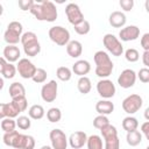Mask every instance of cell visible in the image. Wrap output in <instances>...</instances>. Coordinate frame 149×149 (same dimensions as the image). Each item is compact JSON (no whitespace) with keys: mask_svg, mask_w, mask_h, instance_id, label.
Returning <instances> with one entry per match:
<instances>
[{"mask_svg":"<svg viewBox=\"0 0 149 149\" xmlns=\"http://www.w3.org/2000/svg\"><path fill=\"white\" fill-rule=\"evenodd\" d=\"M65 14H66V17H68V21L72 24V26H76L78 23H80L81 21H84V14L80 9V7L77 5V3H73V2H70L66 5L65 7Z\"/></svg>","mask_w":149,"mask_h":149,"instance_id":"obj_9","label":"cell"},{"mask_svg":"<svg viewBox=\"0 0 149 149\" xmlns=\"http://www.w3.org/2000/svg\"><path fill=\"white\" fill-rule=\"evenodd\" d=\"M47 71L44 70V69H42V68H37V70H36V73L34 74V77H33V81L34 83H36V84H42V83H44L45 80H47Z\"/></svg>","mask_w":149,"mask_h":149,"instance_id":"obj_37","label":"cell"},{"mask_svg":"<svg viewBox=\"0 0 149 149\" xmlns=\"http://www.w3.org/2000/svg\"><path fill=\"white\" fill-rule=\"evenodd\" d=\"M49 139L51 142V147L54 149H66L69 139L66 137L65 133L62 129H52L49 134Z\"/></svg>","mask_w":149,"mask_h":149,"instance_id":"obj_12","label":"cell"},{"mask_svg":"<svg viewBox=\"0 0 149 149\" xmlns=\"http://www.w3.org/2000/svg\"><path fill=\"white\" fill-rule=\"evenodd\" d=\"M140 43H141V47L144 49V51L149 50V33H146V34L142 35Z\"/></svg>","mask_w":149,"mask_h":149,"instance_id":"obj_44","label":"cell"},{"mask_svg":"<svg viewBox=\"0 0 149 149\" xmlns=\"http://www.w3.org/2000/svg\"><path fill=\"white\" fill-rule=\"evenodd\" d=\"M8 92H9V95H10L12 99H15V98H19V97H26V88L19 81L12 83L9 85Z\"/></svg>","mask_w":149,"mask_h":149,"instance_id":"obj_25","label":"cell"},{"mask_svg":"<svg viewBox=\"0 0 149 149\" xmlns=\"http://www.w3.org/2000/svg\"><path fill=\"white\" fill-rule=\"evenodd\" d=\"M77 88L78 91L81 93V94H87L91 88H92V83H91V79L86 76L84 77H79L78 81H77Z\"/></svg>","mask_w":149,"mask_h":149,"instance_id":"obj_26","label":"cell"},{"mask_svg":"<svg viewBox=\"0 0 149 149\" xmlns=\"http://www.w3.org/2000/svg\"><path fill=\"white\" fill-rule=\"evenodd\" d=\"M142 104H143V100L142 98L139 95V94H130L128 97H126L122 101V108L123 111L132 115V114H135L141 107H142Z\"/></svg>","mask_w":149,"mask_h":149,"instance_id":"obj_7","label":"cell"},{"mask_svg":"<svg viewBox=\"0 0 149 149\" xmlns=\"http://www.w3.org/2000/svg\"><path fill=\"white\" fill-rule=\"evenodd\" d=\"M19 7L22 9V10H29L31 9V7L34 6V1L33 0H19Z\"/></svg>","mask_w":149,"mask_h":149,"instance_id":"obj_42","label":"cell"},{"mask_svg":"<svg viewBox=\"0 0 149 149\" xmlns=\"http://www.w3.org/2000/svg\"><path fill=\"white\" fill-rule=\"evenodd\" d=\"M119 5L125 12H130L134 7V0H120Z\"/></svg>","mask_w":149,"mask_h":149,"instance_id":"obj_43","label":"cell"},{"mask_svg":"<svg viewBox=\"0 0 149 149\" xmlns=\"http://www.w3.org/2000/svg\"><path fill=\"white\" fill-rule=\"evenodd\" d=\"M22 47H23V51H24L26 56H29V57H35L41 52V44H40L38 40L29 42Z\"/></svg>","mask_w":149,"mask_h":149,"instance_id":"obj_24","label":"cell"},{"mask_svg":"<svg viewBox=\"0 0 149 149\" xmlns=\"http://www.w3.org/2000/svg\"><path fill=\"white\" fill-rule=\"evenodd\" d=\"M139 36H140V28L137 26H134V24L126 26L119 31V37L123 42L135 41L139 38Z\"/></svg>","mask_w":149,"mask_h":149,"instance_id":"obj_16","label":"cell"},{"mask_svg":"<svg viewBox=\"0 0 149 149\" xmlns=\"http://www.w3.org/2000/svg\"><path fill=\"white\" fill-rule=\"evenodd\" d=\"M1 129L5 132V133H10V132H14L15 128L17 127L16 126V120L12 119V118H5V119H1Z\"/></svg>","mask_w":149,"mask_h":149,"instance_id":"obj_32","label":"cell"},{"mask_svg":"<svg viewBox=\"0 0 149 149\" xmlns=\"http://www.w3.org/2000/svg\"><path fill=\"white\" fill-rule=\"evenodd\" d=\"M48 35H49V38L54 43H56L57 45H61V47H63V45L66 47V44L71 41L70 40V31L62 26L51 27L48 31Z\"/></svg>","mask_w":149,"mask_h":149,"instance_id":"obj_5","label":"cell"},{"mask_svg":"<svg viewBox=\"0 0 149 149\" xmlns=\"http://www.w3.org/2000/svg\"><path fill=\"white\" fill-rule=\"evenodd\" d=\"M86 146H87V149H104L102 148V139H101V136L95 135V134L88 136Z\"/></svg>","mask_w":149,"mask_h":149,"instance_id":"obj_30","label":"cell"},{"mask_svg":"<svg viewBox=\"0 0 149 149\" xmlns=\"http://www.w3.org/2000/svg\"><path fill=\"white\" fill-rule=\"evenodd\" d=\"M137 73L132 69H125L118 77V84L122 88H130L135 85Z\"/></svg>","mask_w":149,"mask_h":149,"instance_id":"obj_14","label":"cell"},{"mask_svg":"<svg viewBox=\"0 0 149 149\" xmlns=\"http://www.w3.org/2000/svg\"><path fill=\"white\" fill-rule=\"evenodd\" d=\"M15 105L19 107V109L21 112H24L27 109V106H28V100L26 97H19V98H15V99H12Z\"/></svg>","mask_w":149,"mask_h":149,"instance_id":"obj_40","label":"cell"},{"mask_svg":"<svg viewBox=\"0 0 149 149\" xmlns=\"http://www.w3.org/2000/svg\"><path fill=\"white\" fill-rule=\"evenodd\" d=\"M126 141L130 147H136L142 142V133L136 130L133 132H128L126 135Z\"/></svg>","mask_w":149,"mask_h":149,"instance_id":"obj_27","label":"cell"},{"mask_svg":"<svg viewBox=\"0 0 149 149\" xmlns=\"http://www.w3.org/2000/svg\"><path fill=\"white\" fill-rule=\"evenodd\" d=\"M2 57L9 62V63H14L16 61H20V55H21V51L20 49L16 47V45H7L3 48V51H2Z\"/></svg>","mask_w":149,"mask_h":149,"instance_id":"obj_20","label":"cell"},{"mask_svg":"<svg viewBox=\"0 0 149 149\" xmlns=\"http://www.w3.org/2000/svg\"><path fill=\"white\" fill-rule=\"evenodd\" d=\"M16 126L22 129V130H27L30 128L31 126V121H30V118L29 116H26V115H20L17 119H16Z\"/></svg>","mask_w":149,"mask_h":149,"instance_id":"obj_36","label":"cell"},{"mask_svg":"<svg viewBox=\"0 0 149 149\" xmlns=\"http://www.w3.org/2000/svg\"><path fill=\"white\" fill-rule=\"evenodd\" d=\"M72 71L74 72V74L79 77H84L91 71V64L85 59H79L72 65Z\"/></svg>","mask_w":149,"mask_h":149,"instance_id":"obj_21","label":"cell"},{"mask_svg":"<svg viewBox=\"0 0 149 149\" xmlns=\"http://www.w3.org/2000/svg\"><path fill=\"white\" fill-rule=\"evenodd\" d=\"M73 28H74V31H76L78 35H86V34H88L90 30H91V26H90V22H88L87 20H84V21H81L80 23L73 26Z\"/></svg>","mask_w":149,"mask_h":149,"instance_id":"obj_35","label":"cell"},{"mask_svg":"<svg viewBox=\"0 0 149 149\" xmlns=\"http://www.w3.org/2000/svg\"><path fill=\"white\" fill-rule=\"evenodd\" d=\"M47 119L50 122H58L62 119V112L58 107H51L47 112Z\"/></svg>","mask_w":149,"mask_h":149,"instance_id":"obj_33","label":"cell"},{"mask_svg":"<svg viewBox=\"0 0 149 149\" xmlns=\"http://www.w3.org/2000/svg\"><path fill=\"white\" fill-rule=\"evenodd\" d=\"M142 62H143V64L146 65V68L149 69V50H146V51L142 54Z\"/></svg>","mask_w":149,"mask_h":149,"instance_id":"obj_46","label":"cell"},{"mask_svg":"<svg viewBox=\"0 0 149 149\" xmlns=\"http://www.w3.org/2000/svg\"><path fill=\"white\" fill-rule=\"evenodd\" d=\"M21 113V111L19 109V107L15 105V102L12 100L10 102H2L0 104V118L5 119V118H19V114Z\"/></svg>","mask_w":149,"mask_h":149,"instance_id":"obj_15","label":"cell"},{"mask_svg":"<svg viewBox=\"0 0 149 149\" xmlns=\"http://www.w3.org/2000/svg\"><path fill=\"white\" fill-rule=\"evenodd\" d=\"M108 22L113 28H121L122 29L127 22V17H126L125 13H122L120 10H115V12H112L109 14Z\"/></svg>","mask_w":149,"mask_h":149,"instance_id":"obj_19","label":"cell"},{"mask_svg":"<svg viewBox=\"0 0 149 149\" xmlns=\"http://www.w3.org/2000/svg\"><path fill=\"white\" fill-rule=\"evenodd\" d=\"M66 52L72 58H78L83 52V44L77 40H71L66 44Z\"/></svg>","mask_w":149,"mask_h":149,"instance_id":"obj_23","label":"cell"},{"mask_svg":"<svg viewBox=\"0 0 149 149\" xmlns=\"http://www.w3.org/2000/svg\"><path fill=\"white\" fill-rule=\"evenodd\" d=\"M56 76L62 81H69L72 77V71L68 66H59L56 70Z\"/></svg>","mask_w":149,"mask_h":149,"instance_id":"obj_31","label":"cell"},{"mask_svg":"<svg viewBox=\"0 0 149 149\" xmlns=\"http://www.w3.org/2000/svg\"><path fill=\"white\" fill-rule=\"evenodd\" d=\"M109 125V120H108V118H107V115H98V116H95L94 119H93V126H94V128H97V129H99V130H101V129H104L105 127H107Z\"/></svg>","mask_w":149,"mask_h":149,"instance_id":"obj_34","label":"cell"},{"mask_svg":"<svg viewBox=\"0 0 149 149\" xmlns=\"http://www.w3.org/2000/svg\"><path fill=\"white\" fill-rule=\"evenodd\" d=\"M144 118H146L147 121H149V107H147L146 111H144Z\"/></svg>","mask_w":149,"mask_h":149,"instance_id":"obj_47","label":"cell"},{"mask_svg":"<svg viewBox=\"0 0 149 149\" xmlns=\"http://www.w3.org/2000/svg\"><path fill=\"white\" fill-rule=\"evenodd\" d=\"M30 13L38 21H47V22L56 21L57 16H58L56 5L52 1H49V0H43L41 2H35L34 6L30 9Z\"/></svg>","mask_w":149,"mask_h":149,"instance_id":"obj_1","label":"cell"},{"mask_svg":"<svg viewBox=\"0 0 149 149\" xmlns=\"http://www.w3.org/2000/svg\"><path fill=\"white\" fill-rule=\"evenodd\" d=\"M57 92H58V85H57L56 80H50L42 86L41 98L45 102H52L57 98Z\"/></svg>","mask_w":149,"mask_h":149,"instance_id":"obj_13","label":"cell"},{"mask_svg":"<svg viewBox=\"0 0 149 149\" xmlns=\"http://www.w3.org/2000/svg\"><path fill=\"white\" fill-rule=\"evenodd\" d=\"M10 147L14 149H34L35 148V139L31 135L20 134L19 132L14 136Z\"/></svg>","mask_w":149,"mask_h":149,"instance_id":"obj_11","label":"cell"},{"mask_svg":"<svg viewBox=\"0 0 149 149\" xmlns=\"http://www.w3.org/2000/svg\"><path fill=\"white\" fill-rule=\"evenodd\" d=\"M97 92L102 99H111L115 95L116 88L112 80L109 79H100L97 83Z\"/></svg>","mask_w":149,"mask_h":149,"instance_id":"obj_8","label":"cell"},{"mask_svg":"<svg viewBox=\"0 0 149 149\" xmlns=\"http://www.w3.org/2000/svg\"><path fill=\"white\" fill-rule=\"evenodd\" d=\"M139 127V121L136 118L129 115V116H126L123 120H122V128L128 133V132H133V130H136Z\"/></svg>","mask_w":149,"mask_h":149,"instance_id":"obj_29","label":"cell"},{"mask_svg":"<svg viewBox=\"0 0 149 149\" xmlns=\"http://www.w3.org/2000/svg\"><path fill=\"white\" fill-rule=\"evenodd\" d=\"M144 8H146L147 13H149V0H146V2H144Z\"/></svg>","mask_w":149,"mask_h":149,"instance_id":"obj_48","label":"cell"},{"mask_svg":"<svg viewBox=\"0 0 149 149\" xmlns=\"http://www.w3.org/2000/svg\"><path fill=\"white\" fill-rule=\"evenodd\" d=\"M40 149H54L52 147H50V146H42Z\"/></svg>","mask_w":149,"mask_h":149,"instance_id":"obj_49","label":"cell"},{"mask_svg":"<svg viewBox=\"0 0 149 149\" xmlns=\"http://www.w3.org/2000/svg\"><path fill=\"white\" fill-rule=\"evenodd\" d=\"M16 66L13 63L7 62L3 57L0 58V72L5 79H12L16 74Z\"/></svg>","mask_w":149,"mask_h":149,"instance_id":"obj_18","label":"cell"},{"mask_svg":"<svg viewBox=\"0 0 149 149\" xmlns=\"http://www.w3.org/2000/svg\"><path fill=\"white\" fill-rule=\"evenodd\" d=\"M93 59L95 63V74L99 78L106 79L108 76L112 74L114 64L106 51H102V50L97 51L93 56Z\"/></svg>","mask_w":149,"mask_h":149,"instance_id":"obj_2","label":"cell"},{"mask_svg":"<svg viewBox=\"0 0 149 149\" xmlns=\"http://www.w3.org/2000/svg\"><path fill=\"white\" fill-rule=\"evenodd\" d=\"M36 40H37V35L35 33H33V31H26L21 36V44L24 45V44H27L29 42H33V41H36Z\"/></svg>","mask_w":149,"mask_h":149,"instance_id":"obj_39","label":"cell"},{"mask_svg":"<svg viewBox=\"0 0 149 149\" xmlns=\"http://www.w3.org/2000/svg\"><path fill=\"white\" fill-rule=\"evenodd\" d=\"M125 57H126V59H127L128 62L134 63V62H137V61H139L140 54H139V51H137L136 49L129 48V49H127V50L125 51Z\"/></svg>","mask_w":149,"mask_h":149,"instance_id":"obj_38","label":"cell"},{"mask_svg":"<svg viewBox=\"0 0 149 149\" xmlns=\"http://www.w3.org/2000/svg\"><path fill=\"white\" fill-rule=\"evenodd\" d=\"M146 149H149V146H148V147H147V148H146Z\"/></svg>","mask_w":149,"mask_h":149,"instance_id":"obj_50","label":"cell"},{"mask_svg":"<svg viewBox=\"0 0 149 149\" xmlns=\"http://www.w3.org/2000/svg\"><path fill=\"white\" fill-rule=\"evenodd\" d=\"M101 136L105 140L104 149H120V140L118 136V130L113 125H108L100 130Z\"/></svg>","mask_w":149,"mask_h":149,"instance_id":"obj_4","label":"cell"},{"mask_svg":"<svg viewBox=\"0 0 149 149\" xmlns=\"http://www.w3.org/2000/svg\"><path fill=\"white\" fill-rule=\"evenodd\" d=\"M137 78L140 79V81H142L144 84L149 83V69L148 68L140 69V71L137 72Z\"/></svg>","mask_w":149,"mask_h":149,"instance_id":"obj_41","label":"cell"},{"mask_svg":"<svg viewBox=\"0 0 149 149\" xmlns=\"http://www.w3.org/2000/svg\"><path fill=\"white\" fill-rule=\"evenodd\" d=\"M23 27L19 21H12L7 26V29L3 34V40L8 45H16V43L21 42Z\"/></svg>","mask_w":149,"mask_h":149,"instance_id":"obj_3","label":"cell"},{"mask_svg":"<svg viewBox=\"0 0 149 149\" xmlns=\"http://www.w3.org/2000/svg\"><path fill=\"white\" fill-rule=\"evenodd\" d=\"M44 114L45 111L42 105H33L28 111V115L33 120H41L44 116Z\"/></svg>","mask_w":149,"mask_h":149,"instance_id":"obj_28","label":"cell"},{"mask_svg":"<svg viewBox=\"0 0 149 149\" xmlns=\"http://www.w3.org/2000/svg\"><path fill=\"white\" fill-rule=\"evenodd\" d=\"M16 69L19 74L24 79H33L37 70V68L28 58H21L16 64Z\"/></svg>","mask_w":149,"mask_h":149,"instance_id":"obj_10","label":"cell"},{"mask_svg":"<svg viewBox=\"0 0 149 149\" xmlns=\"http://www.w3.org/2000/svg\"><path fill=\"white\" fill-rule=\"evenodd\" d=\"M87 139H88V136L86 135L85 132L77 130L69 136V144L72 149H80L86 144Z\"/></svg>","mask_w":149,"mask_h":149,"instance_id":"obj_17","label":"cell"},{"mask_svg":"<svg viewBox=\"0 0 149 149\" xmlns=\"http://www.w3.org/2000/svg\"><path fill=\"white\" fill-rule=\"evenodd\" d=\"M95 111L100 115H108L114 111V104L108 99H101L95 104Z\"/></svg>","mask_w":149,"mask_h":149,"instance_id":"obj_22","label":"cell"},{"mask_svg":"<svg viewBox=\"0 0 149 149\" xmlns=\"http://www.w3.org/2000/svg\"><path fill=\"white\" fill-rule=\"evenodd\" d=\"M141 133L146 136V139L149 141V121H146L141 125Z\"/></svg>","mask_w":149,"mask_h":149,"instance_id":"obj_45","label":"cell"},{"mask_svg":"<svg viewBox=\"0 0 149 149\" xmlns=\"http://www.w3.org/2000/svg\"><path fill=\"white\" fill-rule=\"evenodd\" d=\"M102 43H104V47L106 48V50L109 54H112L113 56L119 57L123 54V45L115 35L106 34L102 37Z\"/></svg>","mask_w":149,"mask_h":149,"instance_id":"obj_6","label":"cell"}]
</instances>
